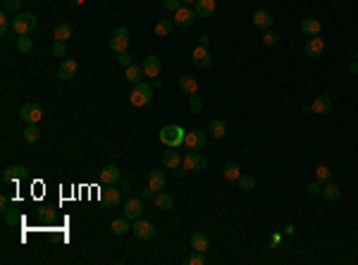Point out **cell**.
<instances>
[{"label":"cell","instance_id":"d4e9b609","mask_svg":"<svg viewBox=\"0 0 358 265\" xmlns=\"http://www.w3.org/2000/svg\"><path fill=\"white\" fill-rule=\"evenodd\" d=\"M301 33H306L308 38L311 36H320V22L318 19H301Z\"/></svg>","mask_w":358,"mask_h":265},{"label":"cell","instance_id":"681fc988","mask_svg":"<svg viewBox=\"0 0 358 265\" xmlns=\"http://www.w3.org/2000/svg\"><path fill=\"white\" fill-rule=\"evenodd\" d=\"M349 74H358V62H356V60L349 65Z\"/></svg>","mask_w":358,"mask_h":265},{"label":"cell","instance_id":"5b68a950","mask_svg":"<svg viewBox=\"0 0 358 265\" xmlns=\"http://www.w3.org/2000/svg\"><path fill=\"white\" fill-rule=\"evenodd\" d=\"M127 48H129V29L119 26L110 33V50L112 53H124Z\"/></svg>","mask_w":358,"mask_h":265},{"label":"cell","instance_id":"30bf717a","mask_svg":"<svg viewBox=\"0 0 358 265\" xmlns=\"http://www.w3.org/2000/svg\"><path fill=\"white\" fill-rule=\"evenodd\" d=\"M141 210H143V201L141 196H129L127 203H124V218H129L131 222L141 218Z\"/></svg>","mask_w":358,"mask_h":265},{"label":"cell","instance_id":"f6af8a7d","mask_svg":"<svg viewBox=\"0 0 358 265\" xmlns=\"http://www.w3.org/2000/svg\"><path fill=\"white\" fill-rule=\"evenodd\" d=\"M320 191H323V187H320V182H318V179H315V182H311V184L306 187V194H308V196H318Z\"/></svg>","mask_w":358,"mask_h":265},{"label":"cell","instance_id":"7bdbcfd3","mask_svg":"<svg viewBox=\"0 0 358 265\" xmlns=\"http://www.w3.org/2000/svg\"><path fill=\"white\" fill-rule=\"evenodd\" d=\"M155 194H158V191H153L151 187H143L141 191H139L141 201H148V203H153V201H155Z\"/></svg>","mask_w":358,"mask_h":265},{"label":"cell","instance_id":"816d5d0a","mask_svg":"<svg viewBox=\"0 0 358 265\" xmlns=\"http://www.w3.org/2000/svg\"><path fill=\"white\" fill-rule=\"evenodd\" d=\"M0 208H2V210H7V199H5V196L0 199Z\"/></svg>","mask_w":358,"mask_h":265},{"label":"cell","instance_id":"7a4b0ae2","mask_svg":"<svg viewBox=\"0 0 358 265\" xmlns=\"http://www.w3.org/2000/svg\"><path fill=\"white\" fill-rule=\"evenodd\" d=\"M36 24H38V19L33 17L31 12H19L12 19V31L17 33V36H29L36 29Z\"/></svg>","mask_w":358,"mask_h":265},{"label":"cell","instance_id":"7402d4cb","mask_svg":"<svg viewBox=\"0 0 358 265\" xmlns=\"http://www.w3.org/2000/svg\"><path fill=\"white\" fill-rule=\"evenodd\" d=\"M163 163L170 170H179V165H182V153H177V148H167L163 153Z\"/></svg>","mask_w":358,"mask_h":265},{"label":"cell","instance_id":"bcb514c9","mask_svg":"<svg viewBox=\"0 0 358 265\" xmlns=\"http://www.w3.org/2000/svg\"><path fill=\"white\" fill-rule=\"evenodd\" d=\"M2 215H5V222H7V225H19V215H17V213H12V210H2Z\"/></svg>","mask_w":358,"mask_h":265},{"label":"cell","instance_id":"83f0119b","mask_svg":"<svg viewBox=\"0 0 358 265\" xmlns=\"http://www.w3.org/2000/svg\"><path fill=\"white\" fill-rule=\"evenodd\" d=\"M174 29V22L172 19H167V14H165L163 19H158V24H155V33L160 36V38H165V36H170Z\"/></svg>","mask_w":358,"mask_h":265},{"label":"cell","instance_id":"e575fe53","mask_svg":"<svg viewBox=\"0 0 358 265\" xmlns=\"http://www.w3.org/2000/svg\"><path fill=\"white\" fill-rule=\"evenodd\" d=\"M38 139H41L38 127H36V124H26V129H24V141H26V144H36Z\"/></svg>","mask_w":358,"mask_h":265},{"label":"cell","instance_id":"e0dca14e","mask_svg":"<svg viewBox=\"0 0 358 265\" xmlns=\"http://www.w3.org/2000/svg\"><path fill=\"white\" fill-rule=\"evenodd\" d=\"M189 246H191L194 251L208 254V249H210V239L206 237V232H194L191 234V239H189Z\"/></svg>","mask_w":358,"mask_h":265},{"label":"cell","instance_id":"d6986e66","mask_svg":"<svg viewBox=\"0 0 358 265\" xmlns=\"http://www.w3.org/2000/svg\"><path fill=\"white\" fill-rule=\"evenodd\" d=\"M148 187H151L153 191H163V189L167 187V177H165V172H160V170H151V172H148Z\"/></svg>","mask_w":358,"mask_h":265},{"label":"cell","instance_id":"2e32d148","mask_svg":"<svg viewBox=\"0 0 358 265\" xmlns=\"http://www.w3.org/2000/svg\"><path fill=\"white\" fill-rule=\"evenodd\" d=\"M119 177H122V175H119V167H117V165H112V163H110V165H105L103 170H100V182H103L105 187H110V184H117Z\"/></svg>","mask_w":358,"mask_h":265},{"label":"cell","instance_id":"f1b7e54d","mask_svg":"<svg viewBox=\"0 0 358 265\" xmlns=\"http://www.w3.org/2000/svg\"><path fill=\"white\" fill-rule=\"evenodd\" d=\"M177 84H179V88H182L184 93H189V96L198 91V81H196L194 77H189V74H184V77H179V81H177Z\"/></svg>","mask_w":358,"mask_h":265},{"label":"cell","instance_id":"ab89813d","mask_svg":"<svg viewBox=\"0 0 358 265\" xmlns=\"http://www.w3.org/2000/svg\"><path fill=\"white\" fill-rule=\"evenodd\" d=\"M186 265H203L206 263V254H201V251H194L191 256H186L184 258Z\"/></svg>","mask_w":358,"mask_h":265},{"label":"cell","instance_id":"db71d44e","mask_svg":"<svg viewBox=\"0 0 358 265\" xmlns=\"http://www.w3.org/2000/svg\"><path fill=\"white\" fill-rule=\"evenodd\" d=\"M74 2H76V5H81V2H86V0H74Z\"/></svg>","mask_w":358,"mask_h":265},{"label":"cell","instance_id":"11a10c76","mask_svg":"<svg viewBox=\"0 0 358 265\" xmlns=\"http://www.w3.org/2000/svg\"><path fill=\"white\" fill-rule=\"evenodd\" d=\"M356 62H358V53H356Z\"/></svg>","mask_w":358,"mask_h":265},{"label":"cell","instance_id":"f546056e","mask_svg":"<svg viewBox=\"0 0 358 265\" xmlns=\"http://www.w3.org/2000/svg\"><path fill=\"white\" fill-rule=\"evenodd\" d=\"M14 48H17V53L26 55V53H31L33 50V38H29V36H19V38H14Z\"/></svg>","mask_w":358,"mask_h":265},{"label":"cell","instance_id":"44dd1931","mask_svg":"<svg viewBox=\"0 0 358 265\" xmlns=\"http://www.w3.org/2000/svg\"><path fill=\"white\" fill-rule=\"evenodd\" d=\"M194 10L198 17H203V19H208L213 12H215V0H196Z\"/></svg>","mask_w":358,"mask_h":265},{"label":"cell","instance_id":"9a60e30c","mask_svg":"<svg viewBox=\"0 0 358 265\" xmlns=\"http://www.w3.org/2000/svg\"><path fill=\"white\" fill-rule=\"evenodd\" d=\"M26 172H29V167L26 165H10L7 170H5V175H2V182H5V184L19 182L22 177H26Z\"/></svg>","mask_w":358,"mask_h":265},{"label":"cell","instance_id":"8fae6325","mask_svg":"<svg viewBox=\"0 0 358 265\" xmlns=\"http://www.w3.org/2000/svg\"><path fill=\"white\" fill-rule=\"evenodd\" d=\"M143 77L148 79H155L160 77V69H163V62H160V57L158 55H148L146 60H143Z\"/></svg>","mask_w":358,"mask_h":265},{"label":"cell","instance_id":"603a6c76","mask_svg":"<svg viewBox=\"0 0 358 265\" xmlns=\"http://www.w3.org/2000/svg\"><path fill=\"white\" fill-rule=\"evenodd\" d=\"M153 203H155V208L158 210H172L174 208V199L167 194V191H158Z\"/></svg>","mask_w":358,"mask_h":265},{"label":"cell","instance_id":"ffe728a7","mask_svg":"<svg viewBox=\"0 0 358 265\" xmlns=\"http://www.w3.org/2000/svg\"><path fill=\"white\" fill-rule=\"evenodd\" d=\"M330 110H332V98L330 96H318L311 105V112H315V115H327Z\"/></svg>","mask_w":358,"mask_h":265},{"label":"cell","instance_id":"9c48e42d","mask_svg":"<svg viewBox=\"0 0 358 265\" xmlns=\"http://www.w3.org/2000/svg\"><path fill=\"white\" fill-rule=\"evenodd\" d=\"M19 117H22L26 124H38L43 120V108L38 103H26L22 110H19Z\"/></svg>","mask_w":358,"mask_h":265},{"label":"cell","instance_id":"7c38bea8","mask_svg":"<svg viewBox=\"0 0 358 265\" xmlns=\"http://www.w3.org/2000/svg\"><path fill=\"white\" fill-rule=\"evenodd\" d=\"M323 50H325V41H323L320 36H311L308 43L304 45V53L308 57H320L323 55Z\"/></svg>","mask_w":358,"mask_h":265},{"label":"cell","instance_id":"74e56055","mask_svg":"<svg viewBox=\"0 0 358 265\" xmlns=\"http://www.w3.org/2000/svg\"><path fill=\"white\" fill-rule=\"evenodd\" d=\"M237 182H239V189H241V191H253V187H256V177L253 175H241Z\"/></svg>","mask_w":358,"mask_h":265},{"label":"cell","instance_id":"836d02e7","mask_svg":"<svg viewBox=\"0 0 358 265\" xmlns=\"http://www.w3.org/2000/svg\"><path fill=\"white\" fill-rule=\"evenodd\" d=\"M53 38L55 41H67V38H72V24H57Z\"/></svg>","mask_w":358,"mask_h":265},{"label":"cell","instance_id":"d6a6232c","mask_svg":"<svg viewBox=\"0 0 358 265\" xmlns=\"http://www.w3.org/2000/svg\"><path fill=\"white\" fill-rule=\"evenodd\" d=\"M222 172H225V179H229V182H234V179H239V177L244 175L237 163H227V165L222 167Z\"/></svg>","mask_w":358,"mask_h":265},{"label":"cell","instance_id":"4316f807","mask_svg":"<svg viewBox=\"0 0 358 265\" xmlns=\"http://www.w3.org/2000/svg\"><path fill=\"white\" fill-rule=\"evenodd\" d=\"M76 74V62L74 60H62V65L57 69V77L60 79H72Z\"/></svg>","mask_w":358,"mask_h":265},{"label":"cell","instance_id":"7dc6e473","mask_svg":"<svg viewBox=\"0 0 358 265\" xmlns=\"http://www.w3.org/2000/svg\"><path fill=\"white\" fill-rule=\"evenodd\" d=\"M117 62L122 67H129L131 65V55L127 53V50H124V53H117Z\"/></svg>","mask_w":358,"mask_h":265},{"label":"cell","instance_id":"ac0fdd59","mask_svg":"<svg viewBox=\"0 0 358 265\" xmlns=\"http://www.w3.org/2000/svg\"><path fill=\"white\" fill-rule=\"evenodd\" d=\"M272 22L275 19H272V14L268 10H256V14H253V26L261 29V31H268L272 26Z\"/></svg>","mask_w":358,"mask_h":265},{"label":"cell","instance_id":"4fadbf2b","mask_svg":"<svg viewBox=\"0 0 358 265\" xmlns=\"http://www.w3.org/2000/svg\"><path fill=\"white\" fill-rule=\"evenodd\" d=\"M119 196H122V189L115 187V184L105 187V189H103V194H100L103 203H105V206H110V208H115V206L119 203Z\"/></svg>","mask_w":358,"mask_h":265},{"label":"cell","instance_id":"277c9868","mask_svg":"<svg viewBox=\"0 0 358 265\" xmlns=\"http://www.w3.org/2000/svg\"><path fill=\"white\" fill-rule=\"evenodd\" d=\"M179 167L184 170L186 175H189V172H201V170H206L208 167V160L201 151H189V153L182 158V165Z\"/></svg>","mask_w":358,"mask_h":265},{"label":"cell","instance_id":"f907efd6","mask_svg":"<svg viewBox=\"0 0 358 265\" xmlns=\"http://www.w3.org/2000/svg\"><path fill=\"white\" fill-rule=\"evenodd\" d=\"M119 189H122V191H131V179L122 182V184H119Z\"/></svg>","mask_w":358,"mask_h":265},{"label":"cell","instance_id":"ba28073f","mask_svg":"<svg viewBox=\"0 0 358 265\" xmlns=\"http://www.w3.org/2000/svg\"><path fill=\"white\" fill-rule=\"evenodd\" d=\"M208 136H210V134L201 132V129L189 132V134H186V139H184L186 151H203V148H206V144H208Z\"/></svg>","mask_w":358,"mask_h":265},{"label":"cell","instance_id":"d590c367","mask_svg":"<svg viewBox=\"0 0 358 265\" xmlns=\"http://www.w3.org/2000/svg\"><path fill=\"white\" fill-rule=\"evenodd\" d=\"M24 7V0H2V10L5 12H12V14H19Z\"/></svg>","mask_w":358,"mask_h":265},{"label":"cell","instance_id":"484cf974","mask_svg":"<svg viewBox=\"0 0 358 265\" xmlns=\"http://www.w3.org/2000/svg\"><path fill=\"white\" fill-rule=\"evenodd\" d=\"M208 134H210L213 139H222V136L227 134V122L225 120H213L210 122V127H208Z\"/></svg>","mask_w":358,"mask_h":265},{"label":"cell","instance_id":"f5cc1de1","mask_svg":"<svg viewBox=\"0 0 358 265\" xmlns=\"http://www.w3.org/2000/svg\"><path fill=\"white\" fill-rule=\"evenodd\" d=\"M184 5H196V0H182Z\"/></svg>","mask_w":358,"mask_h":265},{"label":"cell","instance_id":"3957f363","mask_svg":"<svg viewBox=\"0 0 358 265\" xmlns=\"http://www.w3.org/2000/svg\"><path fill=\"white\" fill-rule=\"evenodd\" d=\"M153 100V86H148L146 81H139V84H134L129 93V103L134 108H143V105H148Z\"/></svg>","mask_w":358,"mask_h":265},{"label":"cell","instance_id":"8992f818","mask_svg":"<svg viewBox=\"0 0 358 265\" xmlns=\"http://www.w3.org/2000/svg\"><path fill=\"white\" fill-rule=\"evenodd\" d=\"M131 232H134V237L136 239H141V242H151L153 237H155V227H153L151 220H134V225H131Z\"/></svg>","mask_w":358,"mask_h":265},{"label":"cell","instance_id":"60d3db41","mask_svg":"<svg viewBox=\"0 0 358 265\" xmlns=\"http://www.w3.org/2000/svg\"><path fill=\"white\" fill-rule=\"evenodd\" d=\"M263 43H265V45H277V43H280V36L268 29V31L263 33Z\"/></svg>","mask_w":358,"mask_h":265},{"label":"cell","instance_id":"ee69618b","mask_svg":"<svg viewBox=\"0 0 358 265\" xmlns=\"http://www.w3.org/2000/svg\"><path fill=\"white\" fill-rule=\"evenodd\" d=\"M182 5H184L182 0H163V7H165L167 12H177L179 7H182Z\"/></svg>","mask_w":358,"mask_h":265},{"label":"cell","instance_id":"cb8c5ba5","mask_svg":"<svg viewBox=\"0 0 358 265\" xmlns=\"http://www.w3.org/2000/svg\"><path fill=\"white\" fill-rule=\"evenodd\" d=\"M129 222H131L129 218H119V220H112V222H110V232L115 234V237H124V234L131 230Z\"/></svg>","mask_w":358,"mask_h":265},{"label":"cell","instance_id":"6da1fadb","mask_svg":"<svg viewBox=\"0 0 358 265\" xmlns=\"http://www.w3.org/2000/svg\"><path fill=\"white\" fill-rule=\"evenodd\" d=\"M184 139H186V132L179 127V124H167L160 129V141H163L167 148H179L184 146Z\"/></svg>","mask_w":358,"mask_h":265},{"label":"cell","instance_id":"c3c4849f","mask_svg":"<svg viewBox=\"0 0 358 265\" xmlns=\"http://www.w3.org/2000/svg\"><path fill=\"white\" fill-rule=\"evenodd\" d=\"M208 43H210V36H208V33L198 36V45H206V48H208Z\"/></svg>","mask_w":358,"mask_h":265},{"label":"cell","instance_id":"f35d334b","mask_svg":"<svg viewBox=\"0 0 358 265\" xmlns=\"http://www.w3.org/2000/svg\"><path fill=\"white\" fill-rule=\"evenodd\" d=\"M189 110L194 112V115H198V112L203 110V98L196 96V93H191V96H189Z\"/></svg>","mask_w":358,"mask_h":265},{"label":"cell","instance_id":"b9f144b4","mask_svg":"<svg viewBox=\"0 0 358 265\" xmlns=\"http://www.w3.org/2000/svg\"><path fill=\"white\" fill-rule=\"evenodd\" d=\"M53 55H55V57H65V55H67L65 41H55V43H53Z\"/></svg>","mask_w":358,"mask_h":265},{"label":"cell","instance_id":"5bb4252c","mask_svg":"<svg viewBox=\"0 0 358 265\" xmlns=\"http://www.w3.org/2000/svg\"><path fill=\"white\" fill-rule=\"evenodd\" d=\"M191 60H194L196 67H201V69H206L210 65V53H208L206 45H196L194 50H191Z\"/></svg>","mask_w":358,"mask_h":265},{"label":"cell","instance_id":"4dcf8cb0","mask_svg":"<svg viewBox=\"0 0 358 265\" xmlns=\"http://www.w3.org/2000/svg\"><path fill=\"white\" fill-rule=\"evenodd\" d=\"M320 196H323L325 201H337L339 196H342V191H339V187H337V184L327 182L325 187H323V191H320Z\"/></svg>","mask_w":358,"mask_h":265},{"label":"cell","instance_id":"1f68e13d","mask_svg":"<svg viewBox=\"0 0 358 265\" xmlns=\"http://www.w3.org/2000/svg\"><path fill=\"white\" fill-rule=\"evenodd\" d=\"M143 77V67H136V65H129L127 67V72H124V79L129 81V84H139Z\"/></svg>","mask_w":358,"mask_h":265},{"label":"cell","instance_id":"52a82bcc","mask_svg":"<svg viewBox=\"0 0 358 265\" xmlns=\"http://www.w3.org/2000/svg\"><path fill=\"white\" fill-rule=\"evenodd\" d=\"M196 17H198V14H196V10L194 7H191V5H182V7H179V10L174 12V26H182V29H186V26H191V24L196 22Z\"/></svg>","mask_w":358,"mask_h":265},{"label":"cell","instance_id":"8d00e7d4","mask_svg":"<svg viewBox=\"0 0 358 265\" xmlns=\"http://www.w3.org/2000/svg\"><path fill=\"white\" fill-rule=\"evenodd\" d=\"M315 179L320 182V184H327V182H332V170L327 165H318L315 170Z\"/></svg>","mask_w":358,"mask_h":265}]
</instances>
